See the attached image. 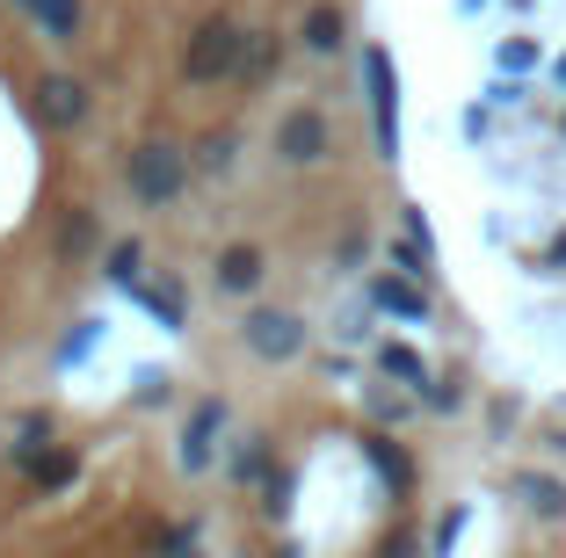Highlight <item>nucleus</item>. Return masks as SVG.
I'll return each instance as SVG.
<instances>
[{"label": "nucleus", "mask_w": 566, "mask_h": 558, "mask_svg": "<svg viewBox=\"0 0 566 558\" xmlns=\"http://www.w3.org/2000/svg\"><path fill=\"white\" fill-rule=\"evenodd\" d=\"M189 175H197V160H189L182 146H167V138H146V146H132V160H124V189H132V203H146V211L182 203Z\"/></svg>", "instance_id": "nucleus-1"}, {"label": "nucleus", "mask_w": 566, "mask_h": 558, "mask_svg": "<svg viewBox=\"0 0 566 558\" xmlns=\"http://www.w3.org/2000/svg\"><path fill=\"white\" fill-rule=\"evenodd\" d=\"M240 44H248V30H240L233 15H203L197 30H189V44H182V81L189 87L233 81L240 73Z\"/></svg>", "instance_id": "nucleus-2"}, {"label": "nucleus", "mask_w": 566, "mask_h": 558, "mask_svg": "<svg viewBox=\"0 0 566 558\" xmlns=\"http://www.w3.org/2000/svg\"><path fill=\"white\" fill-rule=\"evenodd\" d=\"M364 73H370V116H378V160H392V152H400V81H392V51L370 44Z\"/></svg>", "instance_id": "nucleus-3"}, {"label": "nucleus", "mask_w": 566, "mask_h": 558, "mask_svg": "<svg viewBox=\"0 0 566 558\" xmlns=\"http://www.w3.org/2000/svg\"><path fill=\"white\" fill-rule=\"evenodd\" d=\"M334 152V124H327V109H291L276 124V160L283 167H319Z\"/></svg>", "instance_id": "nucleus-4"}, {"label": "nucleus", "mask_w": 566, "mask_h": 558, "mask_svg": "<svg viewBox=\"0 0 566 558\" xmlns=\"http://www.w3.org/2000/svg\"><path fill=\"white\" fill-rule=\"evenodd\" d=\"M240 334H248V348H254L262 362H291V356H305V319H298V313H276V305H254Z\"/></svg>", "instance_id": "nucleus-5"}, {"label": "nucleus", "mask_w": 566, "mask_h": 558, "mask_svg": "<svg viewBox=\"0 0 566 558\" xmlns=\"http://www.w3.org/2000/svg\"><path fill=\"white\" fill-rule=\"evenodd\" d=\"M87 109H95V102H87V87L66 81V73H51V81L36 87V116H44L51 131H73V124H87Z\"/></svg>", "instance_id": "nucleus-6"}, {"label": "nucleus", "mask_w": 566, "mask_h": 558, "mask_svg": "<svg viewBox=\"0 0 566 558\" xmlns=\"http://www.w3.org/2000/svg\"><path fill=\"white\" fill-rule=\"evenodd\" d=\"M262 276H269V262H262V246H248V240H233V246H226V254H218V291H226V297H254V291H262Z\"/></svg>", "instance_id": "nucleus-7"}, {"label": "nucleus", "mask_w": 566, "mask_h": 558, "mask_svg": "<svg viewBox=\"0 0 566 558\" xmlns=\"http://www.w3.org/2000/svg\"><path fill=\"white\" fill-rule=\"evenodd\" d=\"M342 30H349V22H342V8H334V0H313V8H305V22H298V36H305V51H313V59H334V51H342Z\"/></svg>", "instance_id": "nucleus-8"}, {"label": "nucleus", "mask_w": 566, "mask_h": 558, "mask_svg": "<svg viewBox=\"0 0 566 558\" xmlns=\"http://www.w3.org/2000/svg\"><path fill=\"white\" fill-rule=\"evenodd\" d=\"M283 66V36H269V30H248V44H240V73L233 81H269V73Z\"/></svg>", "instance_id": "nucleus-9"}, {"label": "nucleus", "mask_w": 566, "mask_h": 558, "mask_svg": "<svg viewBox=\"0 0 566 558\" xmlns=\"http://www.w3.org/2000/svg\"><path fill=\"white\" fill-rule=\"evenodd\" d=\"M218 421H226V407H218V399H203L197 421L182 428V464H189V472H203V464H211V435H218Z\"/></svg>", "instance_id": "nucleus-10"}, {"label": "nucleus", "mask_w": 566, "mask_h": 558, "mask_svg": "<svg viewBox=\"0 0 566 558\" xmlns=\"http://www.w3.org/2000/svg\"><path fill=\"white\" fill-rule=\"evenodd\" d=\"M370 305H385V313H400V319H415V327H429V297H421L415 283L378 276V283H370Z\"/></svg>", "instance_id": "nucleus-11"}, {"label": "nucleus", "mask_w": 566, "mask_h": 558, "mask_svg": "<svg viewBox=\"0 0 566 558\" xmlns=\"http://www.w3.org/2000/svg\"><path fill=\"white\" fill-rule=\"evenodd\" d=\"M102 276L117 283V291H132V283H146V246H138V240H117V246H102Z\"/></svg>", "instance_id": "nucleus-12"}, {"label": "nucleus", "mask_w": 566, "mask_h": 558, "mask_svg": "<svg viewBox=\"0 0 566 558\" xmlns=\"http://www.w3.org/2000/svg\"><path fill=\"white\" fill-rule=\"evenodd\" d=\"M364 457L378 464L385 478H392V493H407V486H415V464H407V450L392 443V435H364Z\"/></svg>", "instance_id": "nucleus-13"}, {"label": "nucleus", "mask_w": 566, "mask_h": 558, "mask_svg": "<svg viewBox=\"0 0 566 558\" xmlns=\"http://www.w3.org/2000/svg\"><path fill=\"white\" fill-rule=\"evenodd\" d=\"M378 370H385V378H400V385H415V392H429V385H436V378H429V362H421L415 348H400V341H385V348H378Z\"/></svg>", "instance_id": "nucleus-14"}, {"label": "nucleus", "mask_w": 566, "mask_h": 558, "mask_svg": "<svg viewBox=\"0 0 566 558\" xmlns=\"http://www.w3.org/2000/svg\"><path fill=\"white\" fill-rule=\"evenodd\" d=\"M36 30H44L51 44H73V30H81V0H36Z\"/></svg>", "instance_id": "nucleus-15"}, {"label": "nucleus", "mask_w": 566, "mask_h": 558, "mask_svg": "<svg viewBox=\"0 0 566 558\" xmlns=\"http://www.w3.org/2000/svg\"><path fill=\"white\" fill-rule=\"evenodd\" d=\"M30 478L44 493H59V486H73V478H81V457H73V450H44V457L30 464Z\"/></svg>", "instance_id": "nucleus-16"}, {"label": "nucleus", "mask_w": 566, "mask_h": 558, "mask_svg": "<svg viewBox=\"0 0 566 558\" xmlns=\"http://www.w3.org/2000/svg\"><path fill=\"white\" fill-rule=\"evenodd\" d=\"M87 246H95V211H66V225H59V262H81Z\"/></svg>", "instance_id": "nucleus-17"}, {"label": "nucleus", "mask_w": 566, "mask_h": 558, "mask_svg": "<svg viewBox=\"0 0 566 558\" xmlns=\"http://www.w3.org/2000/svg\"><path fill=\"white\" fill-rule=\"evenodd\" d=\"M516 493L531 501L537 515H566V486H559V478H537V472H523V478H516Z\"/></svg>", "instance_id": "nucleus-18"}, {"label": "nucleus", "mask_w": 566, "mask_h": 558, "mask_svg": "<svg viewBox=\"0 0 566 558\" xmlns=\"http://www.w3.org/2000/svg\"><path fill=\"white\" fill-rule=\"evenodd\" d=\"M132 305H146L160 327H182V297L175 291H153V283H132Z\"/></svg>", "instance_id": "nucleus-19"}, {"label": "nucleus", "mask_w": 566, "mask_h": 558, "mask_svg": "<svg viewBox=\"0 0 566 558\" xmlns=\"http://www.w3.org/2000/svg\"><path fill=\"white\" fill-rule=\"evenodd\" d=\"M233 478L240 486H269V435H248V450L233 457Z\"/></svg>", "instance_id": "nucleus-20"}, {"label": "nucleus", "mask_w": 566, "mask_h": 558, "mask_svg": "<svg viewBox=\"0 0 566 558\" xmlns=\"http://www.w3.org/2000/svg\"><path fill=\"white\" fill-rule=\"evenodd\" d=\"M233 152H240L233 131H211V138L197 146V167H203V175H226V167H233Z\"/></svg>", "instance_id": "nucleus-21"}, {"label": "nucleus", "mask_w": 566, "mask_h": 558, "mask_svg": "<svg viewBox=\"0 0 566 558\" xmlns=\"http://www.w3.org/2000/svg\"><path fill=\"white\" fill-rule=\"evenodd\" d=\"M421 399H429L436 413H458V407H465V392H458V385H450V378H436V385H429V392H421Z\"/></svg>", "instance_id": "nucleus-22"}, {"label": "nucleus", "mask_w": 566, "mask_h": 558, "mask_svg": "<svg viewBox=\"0 0 566 558\" xmlns=\"http://www.w3.org/2000/svg\"><path fill=\"white\" fill-rule=\"evenodd\" d=\"M458 529H465V508H450V515H443V523H436V558H443V551H450V544H458Z\"/></svg>", "instance_id": "nucleus-23"}]
</instances>
